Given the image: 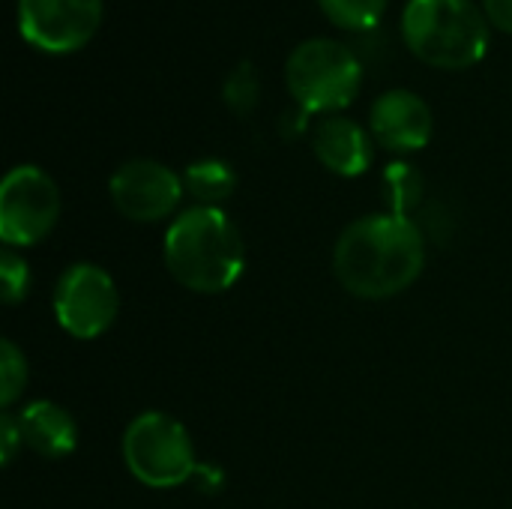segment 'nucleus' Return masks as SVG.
<instances>
[{"label":"nucleus","mask_w":512,"mask_h":509,"mask_svg":"<svg viewBox=\"0 0 512 509\" xmlns=\"http://www.w3.org/2000/svg\"><path fill=\"white\" fill-rule=\"evenodd\" d=\"M426 267L420 225L396 213H372L351 222L333 249L339 285L360 300H390L408 291Z\"/></svg>","instance_id":"obj_1"},{"label":"nucleus","mask_w":512,"mask_h":509,"mask_svg":"<svg viewBox=\"0 0 512 509\" xmlns=\"http://www.w3.org/2000/svg\"><path fill=\"white\" fill-rule=\"evenodd\" d=\"M162 258L186 291L222 294L243 276L246 246L225 210L189 207L168 225Z\"/></svg>","instance_id":"obj_2"},{"label":"nucleus","mask_w":512,"mask_h":509,"mask_svg":"<svg viewBox=\"0 0 512 509\" xmlns=\"http://www.w3.org/2000/svg\"><path fill=\"white\" fill-rule=\"evenodd\" d=\"M402 36L429 66L465 69L489 48V15L474 0H408Z\"/></svg>","instance_id":"obj_3"},{"label":"nucleus","mask_w":512,"mask_h":509,"mask_svg":"<svg viewBox=\"0 0 512 509\" xmlns=\"http://www.w3.org/2000/svg\"><path fill=\"white\" fill-rule=\"evenodd\" d=\"M363 81L360 54L333 36H309L300 39L285 60V84L294 102L309 114H339V108L351 105Z\"/></svg>","instance_id":"obj_4"},{"label":"nucleus","mask_w":512,"mask_h":509,"mask_svg":"<svg viewBox=\"0 0 512 509\" xmlns=\"http://www.w3.org/2000/svg\"><path fill=\"white\" fill-rule=\"evenodd\" d=\"M123 462L147 489H177L198 474L195 447L183 423L162 411L138 414L123 435Z\"/></svg>","instance_id":"obj_5"},{"label":"nucleus","mask_w":512,"mask_h":509,"mask_svg":"<svg viewBox=\"0 0 512 509\" xmlns=\"http://www.w3.org/2000/svg\"><path fill=\"white\" fill-rule=\"evenodd\" d=\"M60 219V192L39 165H15L0 183V240L27 249L45 240Z\"/></svg>","instance_id":"obj_6"},{"label":"nucleus","mask_w":512,"mask_h":509,"mask_svg":"<svg viewBox=\"0 0 512 509\" xmlns=\"http://www.w3.org/2000/svg\"><path fill=\"white\" fill-rule=\"evenodd\" d=\"M120 312L114 279L90 261L69 264L54 285V318L72 339H99Z\"/></svg>","instance_id":"obj_7"},{"label":"nucleus","mask_w":512,"mask_h":509,"mask_svg":"<svg viewBox=\"0 0 512 509\" xmlns=\"http://www.w3.org/2000/svg\"><path fill=\"white\" fill-rule=\"evenodd\" d=\"M183 177L159 159H126L108 180L114 210L129 222H159L183 198Z\"/></svg>","instance_id":"obj_8"},{"label":"nucleus","mask_w":512,"mask_h":509,"mask_svg":"<svg viewBox=\"0 0 512 509\" xmlns=\"http://www.w3.org/2000/svg\"><path fill=\"white\" fill-rule=\"evenodd\" d=\"M21 36L51 54L81 48L102 21V0H15Z\"/></svg>","instance_id":"obj_9"},{"label":"nucleus","mask_w":512,"mask_h":509,"mask_svg":"<svg viewBox=\"0 0 512 509\" xmlns=\"http://www.w3.org/2000/svg\"><path fill=\"white\" fill-rule=\"evenodd\" d=\"M369 129L381 147L393 153H414L429 144L435 117L420 93L408 87H390L372 102Z\"/></svg>","instance_id":"obj_10"},{"label":"nucleus","mask_w":512,"mask_h":509,"mask_svg":"<svg viewBox=\"0 0 512 509\" xmlns=\"http://www.w3.org/2000/svg\"><path fill=\"white\" fill-rule=\"evenodd\" d=\"M312 150L321 165L339 177H360L363 171H369L375 156L369 132L345 114H324L315 123Z\"/></svg>","instance_id":"obj_11"},{"label":"nucleus","mask_w":512,"mask_h":509,"mask_svg":"<svg viewBox=\"0 0 512 509\" xmlns=\"http://www.w3.org/2000/svg\"><path fill=\"white\" fill-rule=\"evenodd\" d=\"M18 426H21L24 447L42 459H66L78 447V426L72 414L57 402L48 399L30 402L18 414Z\"/></svg>","instance_id":"obj_12"},{"label":"nucleus","mask_w":512,"mask_h":509,"mask_svg":"<svg viewBox=\"0 0 512 509\" xmlns=\"http://www.w3.org/2000/svg\"><path fill=\"white\" fill-rule=\"evenodd\" d=\"M237 186V174L225 159L204 156L183 171V189L186 195L195 198V207H219L222 201L231 198Z\"/></svg>","instance_id":"obj_13"},{"label":"nucleus","mask_w":512,"mask_h":509,"mask_svg":"<svg viewBox=\"0 0 512 509\" xmlns=\"http://www.w3.org/2000/svg\"><path fill=\"white\" fill-rule=\"evenodd\" d=\"M381 186H384L390 213L408 216V213L423 201L426 180H423V174H420L417 165H411V162H405V159H396V162H390V165L384 168Z\"/></svg>","instance_id":"obj_14"},{"label":"nucleus","mask_w":512,"mask_h":509,"mask_svg":"<svg viewBox=\"0 0 512 509\" xmlns=\"http://www.w3.org/2000/svg\"><path fill=\"white\" fill-rule=\"evenodd\" d=\"M222 99L234 114H249L255 111L258 99H261V78L252 60H240L231 66V72L225 75L222 84Z\"/></svg>","instance_id":"obj_15"},{"label":"nucleus","mask_w":512,"mask_h":509,"mask_svg":"<svg viewBox=\"0 0 512 509\" xmlns=\"http://www.w3.org/2000/svg\"><path fill=\"white\" fill-rule=\"evenodd\" d=\"M330 21L345 30H369L381 21L387 0H318Z\"/></svg>","instance_id":"obj_16"},{"label":"nucleus","mask_w":512,"mask_h":509,"mask_svg":"<svg viewBox=\"0 0 512 509\" xmlns=\"http://www.w3.org/2000/svg\"><path fill=\"white\" fill-rule=\"evenodd\" d=\"M24 387H27V357L12 339H3L0 342V405H3V411H9L18 402Z\"/></svg>","instance_id":"obj_17"},{"label":"nucleus","mask_w":512,"mask_h":509,"mask_svg":"<svg viewBox=\"0 0 512 509\" xmlns=\"http://www.w3.org/2000/svg\"><path fill=\"white\" fill-rule=\"evenodd\" d=\"M30 285H33L30 264L6 246L3 255H0V300L6 306H18V303L27 300Z\"/></svg>","instance_id":"obj_18"},{"label":"nucleus","mask_w":512,"mask_h":509,"mask_svg":"<svg viewBox=\"0 0 512 509\" xmlns=\"http://www.w3.org/2000/svg\"><path fill=\"white\" fill-rule=\"evenodd\" d=\"M18 447H24L18 417H12L9 411H3V414H0V456H3V465H12Z\"/></svg>","instance_id":"obj_19"},{"label":"nucleus","mask_w":512,"mask_h":509,"mask_svg":"<svg viewBox=\"0 0 512 509\" xmlns=\"http://www.w3.org/2000/svg\"><path fill=\"white\" fill-rule=\"evenodd\" d=\"M483 9L492 24L512 33V0H483Z\"/></svg>","instance_id":"obj_20"}]
</instances>
